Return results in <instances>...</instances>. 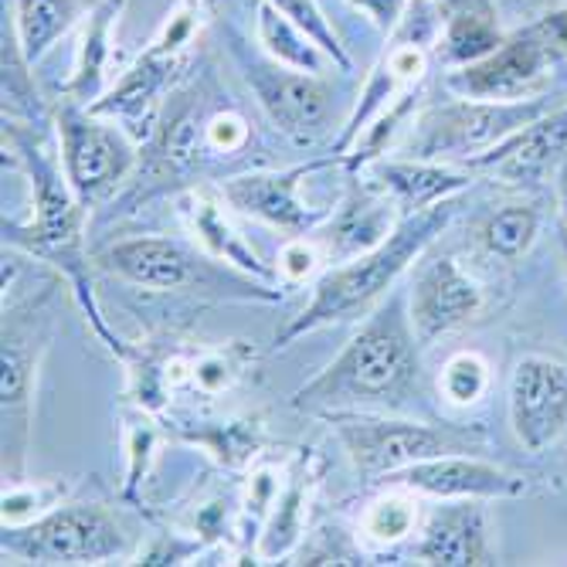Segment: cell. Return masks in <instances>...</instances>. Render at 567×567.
<instances>
[{"instance_id":"obj_35","label":"cell","mask_w":567,"mask_h":567,"mask_svg":"<svg viewBox=\"0 0 567 567\" xmlns=\"http://www.w3.org/2000/svg\"><path fill=\"white\" fill-rule=\"evenodd\" d=\"M439 388L452 404H476L489 388V364L476 350H462L442 368Z\"/></svg>"},{"instance_id":"obj_37","label":"cell","mask_w":567,"mask_h":567,"mask_svg":"<svg viewBox=\"0 0 567 567\" xmlns=\"http://www.w3.org/2000/svg\"><path fill=\"white\" fill-rule=\"evenodd\" d=\"M204 150L215 153V157H235L251 140V126L238 110H218L204 116Z\"/></svg>"},{"instance_id":"obj_46","label":"cell","mask_w":567,"mask_h":567,"mask_svg":"<svg viewBox=\"0 0 567 567\" xmlns=\"http://www.w3.org/2000/svg\"><path fill=\"white\" fill-rule=\"evenodd\" d=\"M445 14H458V11H486L489 0H432Z\"/></svg>"},{"instance_id":"obj_29","label":"cell","mask_w":567,"mask_h":567,"mask_svg":"<svg viewBox=\"0 0 567 567\" xmlns=\"http://www.w3.org/2000/svg\"><path fill=\"white\" fill-rule=\"evenodd\" d=\"M184 442L200 445L208 455H215L221 466L228 470H241L245 462H251L259 455L262 442H266V429L262 419H235V422H200L197 429L184 425L177 432Z\"/></svg>"},{"instance_id":"obj_17","label":"cell","mask_w":567,"mask_h":567,"mask_svg":"<svg viewBox=\"0 0 567 567\" xmlns=\"http://www.w3.org/2000/svg\"><path fill=\"white\" fill-rule=\"evenodd\" d=\"M378 486L411 489L415 496L432 499H513L527 493V483L520 476L493 466L486 458H476L473 452L415 462V466L384 476Z\"/></svg>"},{"instance_id":"obj_5","label":"cell","mask_w":567,"mask_h":567,"mask_svg":"<svg viewBox=\"0 0 567 567\" xmlns=\"http://www.w3.org/2000/svg\"><path fill=\"white\" fill-rule=\"evenodd\" d=\"M95 266L146 292H197V296H228V299H255V302H279L282 289L272 282L251 279L208 251H194L177 238L143 235L126 238L110 248L95 251Z\"/></svg>"},{"instance_id":"obj_15","label":"cell","mask_w":567,"mask_h":567,"mask_svg":"<svg viewBox=\"0 0 567 567\" xmlns=\"http://www.w3.org/2000/svg\"><path fill=\"white\" fill-rule=\"evenodd\" d=\"M509 429L527 452L550 449L567 432V364L527 353L509 378Z\"/></svg>"},{"instance_id":"obj_41","label":"cell","mask_w":567,"mask_h":567,"mask_svg":"<svg viewBox=\"0 0 567 567\" xmlns=\"http://www.w3.org/2000/svg\"><path fill=\"white\" fill-rule=\"evenodd\" d=\"M204 540L194 537V540H184L181 534H157L150 547H143L136 554V564H146V567H164V564H184L190 560L194 554H200Z\"/></svg>"},{"instance_id":"obj_4","label":"cell","mask_w":567,"mask_h":567,"mask_svg":"<svg viewBox=\"0 0 567 567\" xmlns=\"http://www.w3.org/2000/svg\"><path fill=\"white\" fill-rule=\"evenodd\" d=\"M208 18H212V0H181L167 14L157 38L143 48V55L89 110L95 116L120 123L136 143H146L153 130L161 126L164 102L190 69L194 48L204 34Z\"/></svg>"},{"instance_id":"obj_36","label":"cell","mask_w":567,"mask_h":567,"mask_svg":"<svg viewBox=\"0 0 567 567\" xmlns=\"http://www.w3.org/2000/svg\"><path fill=\"white\" fill-rule=\"evenodd\" d=\"M65 493V486L55 483H4V524H28L41 513H48L51 506H59V496Z\"/></svg>"},{"instance_id":"obj_33","label":"cell","mask_w":567,"mask_h":567,"mask_svg":"<svg viewBox=\"0 0 567 567\" xmlns=\"http://www.w3.org/2000/svg\"><path fill=\"white\" fill-rule=\"evenodd\" d=\"M245 364H248V347L241 343H228L221 350H204L190 360V384L204 398L225 394L245 374Z\"/></svg>"},{"instance_id":"obj_16","label":"cell","mask_w":567,"mask_h":567,"mask_svg":"<svg viewBox=\"0 0 567 567\" xmlns=\"http://www.w3.org/2000/svg\"><path fill=\"white\" fill-rule=\"evenodd\" d=\"M483 309V289L480 282L462 272L455 259L439 255L419 266L408 286V317L415 327V337L422 347H432L439 337H449L452 330L466 327L480 317Z\"/></svg>"},{"instance_id":"obj_47","label":"cell","mask_w":567,"mask_h":567,"mask_svg":"<svg viewBox=\"0 0 567 567\" xmlns=\"http://www.w3.org/2000/svg\"><path fill=\"white\" fill-rule=\"evenodd\" d=\"M560 255H564V269H567V228L560 225Z\"/></svg>"},{"instance_id":"obj_7","label":"cell","mask_w":567,"mask_h":567,"mask_svg":"<svg viewBox=\"0 0 567 567\" xmlns=\"http://www.w3.org/2000/svg\"><path fill=\"white\" fill-rule=\"evenodd\" d=\"M55 286H44L38 296L14 302L4 309V347H0V408H4V483L28 480V449L34 432V394L38 371L48 353L55 320L48 313V302Z\"/></svg>"},{"instance_id":"obj_34","label":"cell","mask_w":567,"mask_h":567,"mask_svg":"<svg viewBox=\"0 0 567 567\" xmlns=\"http://www.w3.org/2000/svg\"><path fill=\"white\" fill-rule=\"evenodd\" d=\"M415 493L411 489H398L394 496H384L378 503H371L368 517H364V534L378 544H398L404 540L419 524V509H415Z\"/></svg>"},{"instance_id":"obj_27","label":"cell","mask_w":567,"mask_h":567,"mask_svg":"<svg viewBox=\"0 0 567 567\" xmlns=\"http://www.w3.org/2000/svg\"><path fill=\"white\" fill-rule=\"evenodd\" d=\"M503 31L496 28V14L493 8L486 11H458V14H445L435 55L442 65L449 69H462L473 65L480 59H486L489 51H496L503 44Z\"/></svg>"},{"instance_id":"obj_10","label":"cell","mask_w":567,"mask_h":567,"mask_svg":"<svg viewBox=\"0 0 567 567\" xmlns=\"http://www.w3.org/2000/svg\"><path fill=\"white\" fill-rule=\"evenodd\" d=\"M442 24H445V11L439 4H432V0H411L404 21L394 28L391 44L384 48V55L371 69L364 89H360L353 113L347 116V123L333 143L337 157H343V153L353 146V140L364 133V126L378 113H384L394 99H401L408 89L425 85L429 62H432V51L439 44Z\"/></svg>"},{"instance_id":"obj_8","label":"cell","mask_w":567,"mask_h":567,"mask_svg":"<svg viewBox=\"0 0 567 567\" xmlns=\"http://www.w3.org/2000/svg\"><path fill=\"white\" fill-rule=\"evenodd\" d=\"M550 110L544 95L517 99V102H493V99H462L452 95L442 106H432L411 120L401 157L462 164L503 143L509 133L534 123Z\"/></svg>"},{"instance_id":"obj_38","label":"cell","mask_w":567,"mask_h":567,"mask_svg":"<svg viewBox=\"0 0 567 567\" xmlns=\"http://www.w3.org/2000/svg\"><path fill=\"white\" fill-rule=\"evenodd\" d=\"M279 496V480L269 473V470H259L251 473V483H248V496H245V506H241V540L245 544H255L269 520V509Z\"/></svg>"},{"instance_id":"obj_22","label":"cell","mask_w":567,"mask_h":567,"mask_svg":"<svg viewBox=\"0 0 567 567\" xmlns=\"http://www.w3.org/2000/svg\"><path fill=\"white\" fill-rule=\"evenodd\" d=\"M371 181L398 204L401 218L429 212L442 200H452L473 184L470 167L455 164H439V161H415V157H394V161H378L368 167Z\"/></svg>"},{"instance_id":"obj_12","label":"cell","mask_w":567,"mask_h":567,"mask_svg":"<svg viewBox=\"0 0 567 567\" xmlns=\"http://www.w3.org/2000/svg\"><path fill=\"white\" fill-rule=\"evenodd\" d=\"M228 38L231 55L269 123L296 143H313L317 136H323L333 116V85L323 75L289 69L269 55H251L241 34L235 31Z\"/></svg>"},{"instance_id":"obj_32","label":"cell","mask_w":567,"mask_h":567,"mask_svg":"<svg viewBox=\"0 0 567 567\" xmlns=\"http://www.w3.org/2000/svg\"><path fill=\"white\" fill-rule=\"evenodd\" d=\"M269 4H276L299 31H306L309 38H313L320 48H323V55L333 62V69L340 72H353V59H350V51L343 48L340 34L333 31L330 18L323 14V8L317 4V0H269Z\"/></svg>"},{"instance_id":"obj_13","label":"cell","mask_w":567,"mask_h":567,"mask_svg":"<svg viewBox=\"0 0 567 567\" xmlns=\"http://www.w3.org/2000/svg\"><path fill=\"white\" fill-rule=\"evenodd\" d=\"M333 161H337V153H330V157L306 161L299 167H286V171L238 174V177H228L221 184V197L228 200L231 212L262 221V225L282 231L286 238L317 235L333 218L337 208H333V204L306 200L299 190L306 187V181H313Z\"/></svg>"},{"instance_id":"obj_39","label":"cell","mask_w":567,"mask_h":567,"mask_svg":"<svg viewBox=\"0 0 567 567\" xmlns=\"http://www.w3.org/2000/svg\"><path fill=\"white\" fill-rule=\"evenodd\" d=\"M153 445H157V429L150 422H133L126 429V486H123V499L130 506L140 503V486H143V476L150 470V455H153Z\"/></svg>"},{"instance_id":"obj_31","label":"cell","mask_w":567,"mask_h":567,"mask_svg":"<svg viewBox=\"0 0 567 567\" xmlns=\"http://www.w3.org/2000/svg\"><path fill=\"white\" fill-rule=\"evenodd\" d=\"M31 62L18 44V34L4 31V120H24L34 123L44 116V99L34 85Z\"/></svg>"},{"instance_id":"obj_3","label":"cell","mask_w":567,"mask_h":567,"mask_svg":"<svg viewBox=\"0 0 567 567\" xmlns=\"http://www.w3.org/2000/svg\"><path fill=\"white\" fill-rule=\"evenodd\" d=\"M452 218H455V200H442L419 215H404L381 245L327 269L313 282V296L302 306V313L292 317L282 330H276L272 350H282L313 330L364 317L422 259L425 248L452 225Z\"/></svg>"},{"instance_id":"obj_2","label":"cell","mask_w":567,"mask_h":567,"mask_svg":"<svg viewBox=\"0 0 567 567\" xmlns=\"http://www.w3.org/2000/svg\"><path fill=\"white\" fill-rule=\"evenodd\" d=\"M419 347L408 299L388 292V302L374 309V317H368L353 340L292 394V408L317 415L343 408L394 411L419 388Z\"/></svg>"},{"instance_id":"obj_9","label":"cell","mask_w":567,"mask_h":567,"mask_svg":"<svg viewBox=\"0 0 567 567\" xmlns=\"http://www.w3.org/2000/svg\"><path fill=\"white\" fill-rule=\"evenodd\" d=\"M0 550L24 564H106L133 554V534L106 503H59L28 524H4Z\"/></svg>"},{"instance_id":"obj_14","label":"cell","mask_w":567,"mask_h":567,"mask_svg":"<svg viewBox=\"0 0 567 567\" xmlns=\"http://www.w3.org/2000/svg\"><path fill=\"white\" fill-rule=\"evenodd\" d=\"M557 48L540 34L537 24L506 34L496 51H489L486 59L452 69L445 75V89L462 99H493V102H517L540 95L554 62Z\"/></svg>"},{"instance_id":"obj_25","label":"cell","mask_w":567,"mask_h":567,"mask_svg":"<svg viewBox=\"0 0 567 567\" xmlns=\"http://www.w3.org/2000/svg\"><path fill=\"white\" fill-rule=\"evenodd\" d=\"M309 452V449H306ZM289 470V480L279 486V496L269 509V520L255 540V560H286L296 554L306 534V506H309V489H313V473H309V458L306 455Z\"/></svg>"},{"instance_id":"obj_30","label":"cell","mask_w":567,"mask_h":567,"mask_svg":"<svg viewBox=\"0 0 567 567\" xmlns=\"http://www.w3.org/2000/svg\"><path fill=\"white\" fill-rule=\"evenodd\" d=\"M480 235L493 259L520 262L540 235V212L530 208V204H506L503 212H493L486 218Z\"/></svg>"},{"instance_id":"obj_26","label":"cell","mask_w":567,"mask_h":567,"mask_svg":"<svg viewBox=\"0 0 567 567\" xmlns=\"http://www.w3.org/2000/svg\"><path fill=\"white\" fill-rule=\"evenodd\" d=\"M82 14H89L85 0H14V34L24 59L38 65Z\"/></svg>"},{"instance_id":"obj_28","label":"cell","mask_w":567,"mask_h":567,"mask_svg":"<svg viewBox=\"0 0 567 567\" xmlns=\"http://www.w3.org/2000/svg\"><path fill=\"white\" fill-rule=\"evenodd\" d=\"M255 31H259V44L269 59L299 69V72H313L323 75V65L330 62L323 55V48L309 38L306 31H299L276 4L269 0H259V18H255Z\"/></svg>"},{"instance_id":"obj_44","label":"cell","mask_w":567,"mask_h":567,"mask_svg":"<svg viewBox=\"0 0 567 567\" xmlns=\"http://www.w3.org/2000/svg\"><path fill=\"white\" fill-rule=\"evenodd\" d=\"M537 28H540V34L557 48V55L564 59V55H567V8L544 14V18L537 21Z\"/></svg>"},{"instance_id":"obj_21","label":"cell","mask_w":567,"mask_h":567,"mask_svg":"<svg viewBox=\"0 0 567 567\" xmlns=\"http://www.w3.org/2000/svg\"><path fill=\"white\" fill-rule=\"evenodd\" d=\"M401 221L398 204L374 184L350 174V190L343 194V200L337 204L333 218L323 225V245L330 255H340V259H353V255L368 251L374 245H381Z\"/></svg>"},{"instance_id":"obj_24","label":"cell","mask_w":567,"mask_h":567,"mask_svg":"<svg viewBox=\"0 0 567 567\" xmlns=\"http://www.w3.org/2000/svg\"><path fill=\"white\" fill-rule=\"evenodd\" d=\"M126 11V0H95L82 24V41L72 75L62 82L59 99L79 102V106H92L95 99L106 95L110 69H113V31Z\"/></svg>"},{"instance_id":"obj_6","label":"cell","mask_w":567,"mask_h":567,"mask_svg":"<svg viewBox=\"0 0 567 567\" xmlns=\"http://www.w3.org/2000/svg\"><path fill=\"white\" fill-rule=\"evenodd\" d=\"M323 419L333 425L337 439L347 449L353 473L364 483H381L384 476L415 466L425 458L455 455V452H480L489 439L483 429L470 425H432L394 419L384 411L368 408H343L323 411Z\"/></svg>"},{"instance_id":"obj_11","label":"cell","mask_w":567,"mask_h":567,"mask_svg":"<svg viewBox=\"0 0 567 567\" xmlns=\"http://www.w3.org/2000/svg\"><path fill=\"white\" fill-rule=\"evenodd\" d=\"M51 123L59 130V157L65 177L85 208L110 197L140 167V143L120 123L95 116L89 106L59 102Z\"/></svg>"},{"instance_id":"obj_1","label":"cell","mask_w":567,"mask_h":567,"mask_svg":"<svg viewBox=\"0 0 567 567\" xmlns=\"http://www.w3.org/2000/svg\"><path fill=\"white\" fill-rule=\"evenodd\" d=\"M4 161H11V167L24 171V177L31 184V208H34V218L28 225L4 221V245L21 248L24 255H31V259H38L44 266H55L69 279L82 313L92 323V330L99 333V340L106 343L120 360H126L130 357L126 343L106 327L102 309L95 302V292H92L89 259L82 248L89 208L79 200L75 187L69 184L62 157H55V153L41 143V133L34 130V123L4 120Z\"/></svg>"},{"instance_id":"obj_40","label":"cell","mask_w":567,"mask_h":567,"mask_svg":"<svg viewBox=\"0 0 567 567\" xmlns=\"http://www.w3.org/2000/svg\"><path fill=\"white\" fill-rule=\"evenodd\" d=\"M286 564H364V554L353 547V540L340 527H327L317 534V544H306Z\"/></svg>"},{"instance_id":"obj_23","label":"cell","mask_w":567,"mask_h":567,"mask_svg":"<svg viewBox=\"0 0 567 567\" xmlns=\"http://www.w3.org/2000/svg\"><path fill=\"white\" fill-rule=\"evenodd\" d=\"M200 126H204V116L194 106H184L167 123L161 120V126L153 130L140 157V184L171 187V184L190 181L200 161L208 157Z\"/></svg>"},{"instance_id":"obj_18","label":"cell","mask_w":567,"mask_h":567,"mask_svg":"<svg viewBox=\"0 0 567 567\" xmlns=\"http://www.w3.org/2000/svg\"><path fill=\"white\" fill-rule=\"evenodd\" d=\"M567 157V102L550 106L534 123L509 133L503 143L489 146L480 157H473L470 171H489L496 177L534 184L557 171V164Z\"/></svg>"},{"instance_id":"obj_20","label":"cell","mask_w":567,"mask_h":567,"mask_svg":"<svg viewBox=\"0 0 567 567\" xmlns=\"http://www.w3.org/2000/svg\"><path fill=\"white\" fill-rule=\"evenodd\" d=\"M177 204H181V218H184V225H187V231L194 235V241H197V248H204L212 255V259H218V262H225V266H231V269H238V272H245V276H251V279H262V282H279V272L272 269V266H266L262 259H259V251H255L241 235H238V228L231 225V218H228V212H225V197H221V190L215 194V190H184L181 197H177Z\"/></svg>"},{"instance_id":"obj_43","label":"cell","mask_w":567,"mask_h":567,"mask_svg":"<svg viewBox=\"0 0 567 567\" xmlns=\"http://www.w3.org/2000/svg\"><path fill=\"white\" fill-rule=\"evenodd\" d=\"M353 11L364 14L381 34H394V28L404 21L411 0H347Z\"/></svg>"},{"instance_id":"obj_19","label":"cell","mask_w":567,"mask_h":567,"mask_svg":"<svg viewBox=\"0 0 567 567\" xmlns=\"http://www.w3.org/2000/svg\"><path fill=\"white\" fill-rule=\"evenodd\" d=\"M486 499H442L425 520L415 560L432 567H483L493 564Z\"/></svg>"},{"instance_id":"obj_42","label":"cell","mask_w":567,"mask_h":567,"mask_svg":"<svg viewBox=\"0 0 567 567\" xmlns=\"http://www.w3.org/2000/svg\"><path fill=\"white\" fill-rule=\"evenodd\" d=\"M317 266H320V248L306 235V238H289L282 245L276 272L282 279H289V282H302V279H309L317 272Z\"/></svg>"},{"instance_id":"obj_45","label":"cell","mask_w":567,"mask_h":567,"mask_svg":"<svg viewBox=\"0 0 567 567\" xmlns=\"http://www.w3.org/2000/svg\"><path fill=\"white\" fill-rule=\"evenodd\" d=\"M554 194H557V212H560V225L567 228V157L557 164L554 171Z\"/></svg>"}]
</instances>
